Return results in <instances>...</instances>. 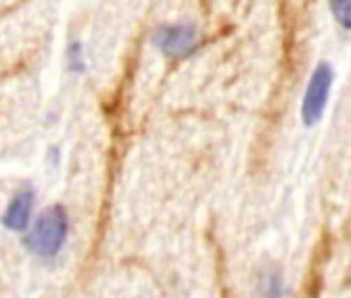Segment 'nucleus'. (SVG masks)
Listing matches in <instances>:
<instances>
[{"instance_id": "obj_3", "label": "nucleus", "mask_w": 351, "mask_h": 298, "mask_svg": "<svg viewBox=\"0 0 351 298\" xmlns=\"http://www.w3.org/2000/svg\"><path fill=\"white\" fill-rule=\"evenodd\" d=\"M197 40V34L191 25H167L155 34V44L169 54L189 50Z\"/></svg>"}, {"instance_id": "obj_5", "label": "nucleus", "mask_w": 351, "mask_h": 298, "mask_svg": "<svg viewBox=\"0 0 351 298\" xmlns=\"http://www.w3.org/2000/svg\"><path fill=\"white\" fill-rule=\"evenodd\" d=\"M332 11H335L337 19H339V21H341L343 25L351 27V3H341V5H332Z\"/></svg>"}, {"instance_id": "obj_1", "label": "nucleus", "mask_w": 351, "mask_h": 298, "mask_svg": "<svg viewBox=\"0 0 351 298\" xmlns=\"http://www.w3.org/2000/svg\"><path fill=\"white\" fill-rule=\"evenodd\" d=\"M69 232V222H66V214L62 211V207L54 205L48 207L36 222L34 232L29 234V247L44 257L56 255L60 251V247L64 244Z\"/></svg>"}, {"instance_id": "obj_4", "label": "nucleus", "mask_w": 351, "mask_h": 298, "mask_svg": "<svg viewBox=\"0 0 351 298\" xmlns=\"http://www.w3.org/2000/svg\"><path fill=\"white\" fill-rule=\"evenodd\" d=\"M32 207H34V193L32 189H23L15 195V199L11 201L7 214H5V224L13 230H23L29 222L32 216Z\"/></svg>"}, {"instance_id": "obj_2", "label": "nucleus", "mask_w": 351, "mask_h": 298, "mask_svg": "<svg viewBox=\"0 0 351 298\" xmlns=\"http://www.w3.org/2000/svg\"><path fill=\"white\" fill-rule=\"evenodd\" d=\"M330 83H332V71L328 65H320L308 87H306V95H304V106H302V114H304V122L306 124H314L318 122L324 106H326V98L330 91Z\"/></svg>"}]
</instances>
